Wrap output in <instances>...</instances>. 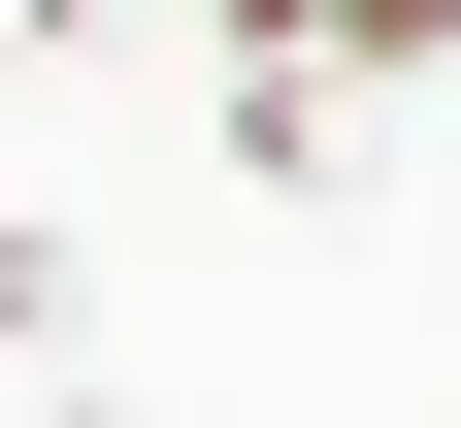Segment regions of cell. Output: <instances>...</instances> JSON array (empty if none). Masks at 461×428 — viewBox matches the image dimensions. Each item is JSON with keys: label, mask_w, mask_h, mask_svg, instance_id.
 I'll return each instance as SVG.
<instances>
[{"label": "cell", "mask_w": 461, "mask_h": 428, "mask_svg": "<svg viewBox=\"0 0 461 428\" xmlns=\"http://www.w3.org/2000/svg\"><path fill=\"white\" fill-rule=\"evenodd\" d=\"M198 33H230L198 132L264 165V198H330V165H363V99H429V67H461V0H198Z\"/></svg>", "instance_id": "1"}, {"label": "cell", "mask_w": 461, "mask_h": 428, "mask_svg": "<svg viewBox=\"0 0 461 428\" xmlns=\"http://www.w3.org/2000/svg\"><path fill=\"white\" fill-rule=\"evenodd\" d=\"M0 362H99V231L67 198H0Z\"/></svg>", "instance_id": "2"}, {"label": "cell", "mask_w": 461, "mask_h": 428, "mask_svg": "<svg viewBox=\"0 0 461 428\" xmlns=\"http://www.w3.org/2000/svg\"><path fill=\"white\" fill-rule=\"evenodd\" d=\"M33 428H165V396H99V362H33Z\"/></svg>", "instance_id": "3"}]
</instances>
